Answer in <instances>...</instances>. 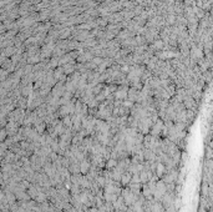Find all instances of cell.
<instances>
[{"mask_svg": "<svg viewBox=\"0 0 213 212\" xmlns=\"http://www.w3.org/2000/svg\"><path fill=\"white\" fill-rule=\"evenodd\" d=\"M163 126H165V121L162 120V118H158V120L153 124L152 126V129L150 131V134L152 135V136H155V137H158L161 132H162V129H163Z\"/></svg>", "mask_w": 213, "mask_h": 212, "instance_id": "obj_1", "label": "cell"}, {"mask_svg": "<svg viewBox=\"0 0 213 212\" xmlns=\"http://www.w3.org/2000/svg\"><path fill=\"white\" fill-rule=\"evenodd\" d=\"M65 92H66V89H65V85L62 82L56 84L55 86L53 88V90H51V94H53V96L55 99H61Z\"/></svg>", "mask_w": 213, "mask_h": 212, "instance_id": "obj_2", "label": "cell"}, {"mask_svg": "<svg viewBox=\"0 0 213 212\" xmlns=\"http://www.w3.org/2000/svg\"><path fill=\"white\" fill-rule=\"evenodd\" d=\"M115 96V100H121V101H125L129 96V88L126 86H121L116 90V92L114 94Z\"/></svg>", "mask_w": 213, "mask_h": 212, "instance_id": "obj_3", "label": "cell"}, {"mask_svg": "<svg viewBox=\"0 0 213 212\" xmlns=\"http://www.w3.org/2000/svg\"><path fill=\"white\" fill-rule=\"evenodd\" d=\"M91 161L86 157V158H84L82 161H80V168H81V174L82 175H87L89 171H90V168H91Z\"/></svg>", "mask_w": 213, "mask_h": 212, "instance_id": "obj_4", "label": "cell"}, {"mask_svg": "<svg viewBox=\"0 0 213 212\" xmlns=\"http://www.w3.org/2000/svg\"><path fill=\"white\" fill-rule=\"evenodd\" d=\"M151 210H152V212H165V211H166V208H165V206H163V203H162V202H160V201H155V200L152 201Z\"/></svg>", "mask_w": 213, "mask_h": 212, "instance_id": "obj_5", "label": "cell"}, {"mask_svg": "<svg viewBox=\"0 0 213 212\" xmlns=\"http://www.w3.org/2000/svg\"><path fill=\"white\" fill-rule=\"evenodd\" d=\"M160 179H162V177L166 175V165L162 164V162H158L157 167H156V172H155Z\"/></svg>", "mask_w": 213, "mask_h": 212, "instance_id": "obj_6", "label": "cell"}, {"mask_svg": "<svg viewBox=\"0 0 213 212\" xmlns=\"http://www.w3.org/2000/svg\"><path fill=\"white\" fill-rule=\"evenodd\" d=\"M34 92V86L31 84H29V85H25V86L23 88V90H21V96H24V97H29L31 94Z\"/></svg>", "mask_w": 213, "mask_h": 212, "instance_id": "obj_7", "label": "cell"}, {"mask_svg": "<svg viewBox=\"0 0 213 212\" xmlns=\"http://www.w3.org/2000/svg\"><path fill=\"white\" fill-rule=\"evenodd\" d=\"M131 180H132V174L131 172H125L121 177V185L122 186H129L131 183Z\"/></svg>", "mask_w": 213, "mask_h": 212, "instance_id": "obj_8", "label": "cell"}, {"mask_svg": "<svg viewBox=\"0 0 213 212\" xmlns=\"http://www.w3.org/2000/svg\"><path fill=\"white\" fill-rule=\"evenodd\" d=\"M137 94H138L137 89H135V88L129 89V96H127V100H130V101L136 104V101H137Z\"/></svg>", "mask_w": 213, "mask_h": 212, "instance_id": "obj_9", "label": "cell"}, {"mask_svg": "<svg viewBox=\"0 0 213 212\" xmlns=\"http://www.w3.org/2000/svg\"><path fill=\"white\" fill-rule=\"evenodd\" d=\"M35 201L38 202V203H42V202H46V201H49V196L45 193V192H40L39 191V193H38V196L35 197Z\"/></svg>", "mask_w": 213, "mask_h": 212, "instance_id": "obj_10", "label": "cell"}, {"mask_svg": "<svg viewBox=\"0 0 213 212\" xmlns=\"http://www.w3.org/2000/svg\"><path fill=\"white\" fill-rule=\"evenodd\" d=\"M117 165H118V160H116V158H110V160L106 161V167H105V168H107V170H114L115 167H117Z\"/></svg>", "mask_w": 213, "mask_h": 212, "instance_id": "obj_11", "label": "cell"}, {"mask_svg": "<svg viewBox=\"0 0 213 212\" xmlns=\"http://www.w3.org/2000/svg\"><path fill=\"white\" fill-rule=\"evenodd\" d=\"M96 183L99 185V187L100 189H104L105 186H106V183H107V181H106V177L105 176H102V175H99L97 177H96Z\"/></svg>", "mask_w": 213, "mask_h": 212, "instance_id": "obj_12", "label": "cell"}, {"mask_svg": "<svg viewBox=\"0 0 213 212\" xmlns=\"http://www.w3.org/2000/svg\"><path fill=\"white\" fill-rule=\"evenodd\" d=\"M57 112H59V115H60L61 117H65V116H67V115H70L69 106H67V105H62V106H60V109L57 110Z\"/></svg>", "mask_w": 213, "mask_h": 212, "instance_id": "obj_13", "label": "cell"}, {"mask_svg": "<svg viewBox=\"0 0 213 212\" xmlns=\"http://www.w3.org/2000/svg\"><path fill=\"white\" fill-rule=\"evenodd\" d=\"M35 129H36V131L39 132V134H44L45 132V130L47 129V125L45 124V122H41L40 125H38V126H35Z\"/></svg>", "mask_w": 213, "mask_h": 212, "instance_id": "obj_14", "label": "cell"}, {"mask_svg": "<svg viewBox=\"0 0 213 212\" xmlns=\"http://www.w3.org/2000/svg\"><path fill=\"white\" fill-rule=\"evenodd\" d=\"M206 158H207V160L213 158V149H212L211 146H207V147H206Z\"/></svg>", "mask_w": 213, "mask_h": 212, "instance_id": "obj_15", "label": "cell"}, {"mask_svg": "<svg viewBox=\"0 0 213 212\" xmlns=\"http://www.w3.org/2000/svg\"><path fill=\"white\" fill-rule=\"evenodd\" d=\"M8 137H9V136H8V131H6L5 127H3V129H2V132H0V140H2V142H4Z\"/></svg>", "mask_w": 213, "mask_h": 212, "instance_id": "obj_16", "label": "cell"}, {"mask_svg": "<svg viewBox=\"0 0 213 212\" xmlns=\"http://www.w3.org/2000/svg\"><path fill=\"white\" fill-rule=\"evenodd\" d=\"M102 86H104V85H101V84H97L96 86H93V88H92L93 94H95V95H99L100 92H102Z\"/></svg>", "mask_w": 213, "mask_h": 212, "instance_id": "obj_17", "label": "cell"}, {"mask_svg": "<svg viewBox=\"0 0 213 212\" xmlns=\"http://www.w3.org/2000/svg\"><path fill=\"white\" fill-rule=\"evenodd\" d=\"M131 183H141V177H140V174H135V175H132Z\"/></svg>", "mask_w": 213, "mask_h": 212, "instance_id": "obj_18", "label": "cell"}, {"mask_svg": "<svg viewBox=\"0 0 213 212\" xmlns=\"http://www.w3.org/2000/svg\"><path fill=\"white\" fill-rule=\"evenodd\" d=\"M122 106L126 107V109H132L135 106V103H132V101H130V100H125L122 103Z\"/></svg>", "mask_w": 213, "mask_h": 212, "instance_id": "obj_19", "label": "cell"}, {"mask_svg": "<svg viewBox=\"0 0 213 212\" xmlns=\"http://www.w3.org/2000/svg\"><path fill=\"white\" fill-rule=\"evenodd\" d=\"M64 71H65V74H70V72H72L74 71V66L72 65H65V67H64Z\"/></svg>", "mask_w": 213, "mask_h": 212, "instance_id": "obj_20", "label": "cell"}, {"mask_svg": "<svg viewBox=\"0 0 213 212\" xmlns=\"http://www.w3.org/2000/svg\"><path fill=\"white\" fill-rule=\"evenodd\" d=\"M86 212H99V208L96 206H92V207H89V210Z\"/></svg>", "mask_w": 213, "mask_h": 212, "instance_id": "obj_21", "label": "cell"}, {"mask_svg": "<svg viewBox=\"0 0 213 212\" xmlns=\"http://www.w3.org/2000/svg\"><path fill=\"white\" fill-rule=\"evenodd\" d=\"M57 65V60H56V59H53V60H51V63H50V67H55Z\"/></svg>", "mask_w": 213, "mask_h": 212, "instance_id": "obj_22", "label": "cell"}]
</instances>
